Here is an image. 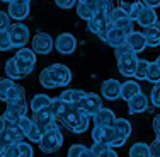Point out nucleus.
<instances>
[{
  "mask_svg": "<svg viewBox=\"0 0 160 157\" xmlns=\"http://www.w3.org/2000/svg\"><path fill=\"white\" fill-rule=\"evenodd\" d=\"M5 128H7V120L3 116H0V133L5 132Z\"/></svg>",
  "mask_w": 160,
  "mask_h": 157,
  "instance_id": "obj_53",
  "label": "nucleus"
},
{
  "mask_svg": "<svg viewBox=\"0 0 160 157\" xmlns=\"http://www.w3.org/2000/svg\"><path fill=\"white\" fill-rule=\"evenodd\" d=\"M5 135L9 137V140L12 144H21L26 139L24 130L21 128L19 121H7V128H5Z\"/></svg>",
  "mask_w": 160,
  "mask_h": 157,
  "instance_id": "obj_18",
  "label": "nucleus"
},
{
  "mask_svg": "<svg viewBox=\"0 0 160 157\" xmlns=\"http://www.w3.org/2000/svg\"><path fill=\"white\" fill-rule=\"evenodd\" d=\"M142 2L145 3V5H148V7H160V0H142Z\"/></svg>",
  "mask_w": 160,
  "mask_h": 157,
  "instance_id": "obj_52",
  "label": "nucleus"
},
{
  "mask_svg": "<svg viewBox=\"0 0 160 157\" xmlns=\"http://www.w3.org/2000/svg\"><path fill=\"white\" fill-rule=\"evenodd\" d=\"M97 10V2L94 0H89V2H77V14L80 19L83 21H90L92 16Z\"/></svg>",
  "mask_w": 160,
  "mask_h": 157,
  "instance_id": "obj_21",
  "label": "nucleus"
},
{
  "mask_svg": "<svg viewBox=\"0 0 160 157\" xmlns=\"http://www.w3.org/2000/svg\"><path fill=\"white\" fill-rule=\"evenodd\" d=\"M147 80L152 84H160V67L155 62H150V67H148L147 72Z\"/></svg>",
  "mask_w": 160,
  "mask_h": 157,
  "instance_id": "obj_34",
  "label": "nucleus"
},
{
  "mask_svg": "<svg viewBox=\"0 0 160 157\" xmlns=\"http://www.w3.org/2000/svg\"><path fill=\"white\" fill-rule=\"evenodd\" d=\"M5 74H7V77H10L12 80H21V79H24V75H22L21 70L17 68L16 58H10L9 62L5 63Z\"/></svg>",
  "mask_w": 160,
  "mask_h": 157,
  "instance_id": "obj_31",
  "label": "nucleus"
},
{
  "mask_svg": "<svg viewBox=\"0 0 160 157\" xmlns=\"http://www.w3.org/2000/svg\"><path fill=\"white\" fill-rule=\"evenodd\" d=\"M12 48V41H10L9 29L7 31H0V51H9Z\"/></svg>",
  "mask_w": 160,
  "mask_h": 157,
  "instance_id": "obj_37",
  "label": "nucleus"
},
{
  "mask_svg": "<svg viewBox=\"0 0 160 157\" xmlns=\"http://www.w3.org/2000/svg\"><path fill=\"white\" fill-rule=\"evenodd\" d=\"M38 145H39V150H43L44 154H53V152L60 150V147L63 145V133L60 126L44 133Z\"/></svg>",
  "mask_w": 160,
  "mask_h": 157,
  "instance_id": "obj_2",
  "label": "nucleus"
},
{
  "mask_svg": "<svg viewBox=\"0 0 160 157\" xmlns=\"http://www.w3.org/2000/svg\"><path fill=\"white\" fill-rule=\"evenodd\" d=\"M49 68L53 70V74H55L56 80H58V86H60V87L68 86V84H70V80H72V72H70V68H68L67 65H63V63H53Z\"/></svg>",
  "mask_w": 160,
  "mask_h": 157,
  "instance_id": "obj_17",
  "label": "nucleus"
},
{
  "mask_svg": "<svg viewBox=\"0 0 160 157\" xmlns=\"http://www.w3.org/2000/svg\"><path fill=\"white\" fill-rule=\"evenodd\" d=\"M28 113V104L26 101H19V102H7V109L3 111L2 116L7 121H19V118L26 116Z\"/></svg>",
  "mask_w": 160,
  "mask_h": 157,
  "instance_id": "obj_10",
  "label": "nucleus"
},
{
  "mask_svg": "<svg viewBox=\"0 0 160 157\" xmlns=\"http://www.w3.org/2000/svg\"><path fill=\"white\" fill-rule=\"evenodd\" d=\"M140 92H142V86H140V82H136V80L129 79L126 82L121 84V99H124L126 102Z\"/></svg>",
  "mask_w": 160,
  "mask_h": 157,
  "instance_id": "obj_20",
  "label": "nucleus"
},
{
  "mask_svg": "<svg viewBox=\"0 0 160 157\" xmlns=\"http://www.w3.org/2000/svg\"><path fill=\"white\" fill-rule=\"evenodd\" d=\"M9 34H10V41H12V48H24L26 43L29 41V28L22 22L12 24L9 28Z\"/></svg>",
  "mask_w": 160,
  "mask_h": 157,
  "instance_id": "obj_6",
  "label": "nucleus"
},
{
  "mask_svg": "<svg viewBox=\"0 0 160 157\" xmlns=\"http://www.w3.org/2000/svg\"><path fill=\"white\" fill-rule=\"evenodd\" d=\"M133 22H135V21H131V19L126 16V17L119 19V21H116V22H114V26H116V28H119L121 31L128 36V34H131L133 31H135V29H133Z\"/></svg>",
  "mask_w": 160,
  "mask_h": 157,
  "instance_id": "obj_35",
  "label": "nucleus"
},
{
  "mask_svg": "<svg viewBox=\"0 0 160 157\" xmlns=\"http://www.w3.org/2000/svg\"><path fill=\"white\" fill-rule=\"evenodd\" d=\"M55 48L60 55H72L77 50V39L70 33H62L55 39Z\"/></svg>",
  "mask_w": 160,
  "mask_h": 157,
  "instance_id": "obj_8",
  "label": "nucleus"
},
{
  "mask_svg": "<svg viewBox=\"0 0 160 157\" xmlns=\"http://www.w3.org/2000/svg\"><path fill=\"white\" fill-rule=\"evenodd\" d=\"M128 155H129V157H152L150 145L143 144V142H136V144L131 145Z\"/></svg>",
  "mask_w": 160,
  "mask_h": 157,
  "instance_id": "obj_28",
  "label": "nucleus"
},
{
  "mask_svg": "<svg viewBox=\"0 0 160 157\" xmlns=\"http://www.w3.org/2000/svg\"><path fill=\"white\" fill-rule=\"evenodd\" d=\"M36 55H38V53L36 51H34V50L32 48H19L17 50V58H21V60H24V62H28V63H32V65H36Z\"/></svg>",
  "mask_w": 160,
  "mask_h": 157,
  "instance_id": "obj_32",
  "label": "nucleus"
},
{
  "mask_svg": "<svg viewBox=\"0 0 160 157\" xmlns=\"http://www.w3.org/2000/svg\"><path fill=\"white\" fill-rule=\"evenodd\" d=\"M31 48L38 55H48L55 48V39L48 33H38L31 41Z\"/></svg>",
  "mask_w": 160,
  "mask_h": 157,
  "instance_id": "obj_7",
  "label": "nucleus"
},
{
  "mask_svg": "<svg viewBox=\"0 0 160 157\" xmlns=\"http://www.w3.org/2000/svg\"><path fill=\"white\" fill-rule=\"evenodd\" d=\"M19 101H26V89L19 84H14L10 87V91L7 92L5 102H19Z\"/></svg>",
  "mask_w": 160,
  "mask_h": 157,
  "instance_id": "obj_27",
  "label": "nucleus"
},
{
  "mask_svg": "<svg viewBox=\"0 0 160 157\" xmlns=\"http://www.w3.org/2000/svg\"><path fill=\"white\" fill-rule=\"evenodd\" d=\"M155 63H157V65H158V67H160V56H158V58H157V60H155Z\"/></svg>",
  "mask_w": 160,
  "mask_h": 157,
  "instance_id": "obj_55",
  "label": "nucleus"
},
{
  "mask_svg": "<svg viewBox=\"0 0 160 157\" xmlns=\"http://www.w3.org/2000/svg\"><path fill=\"white\" fill-rule=\"evenodd\" d=\"M157 139H158V140H160V133H158V135H157Z\"/></svg>",
  "mask_w": 160,
  "mask_h": 157,
  "instance_id": "obj_57",
  "label": "nucleus"
},
{
  "mask_svg": "<svg viewBox=\"0 0 160 157\" xmlns=\"http://www.w3.org/2000/svg\"><path fill=\"white\" fill-rule=\"evenodd\" d=\"M108 24H109V16L108 14H102V12H99V10H96V14L92 16V19L87 21V29H89L92 34H97L99 36V34L108 28Z\"/></svg>",
  "mask_w": 160,
  "mask_h": 157,
  "instance_id": "obj_12",
  "label": "nucleus"
},
{
  "mask_svg": "<svg viewBox=\"0 0 160 157\" xmlns=\"http://www.w3.org/2000/svg\"><path fill=\"white\" fill-rule=\"evenodd\" d=\"M136 22H138L142 28H148V26H153L155 22H158V16H157V12H155L153 7H148V5H145V3H143L142 10H140V16H138V19H136Z\"/></svg>",
  "mask_w": 160,
  "mask_h": 157,
  "instance_id": "obj_13",
  "label": "nucleus"
},
{
  "mask_svg": "<svg viewBox=\"0 0 160 157\" xmlns=\"http://www.w3.org/2000/svg\"><path fill=\"white\" fill-rule=\"evenodd\" d=\"M2 157H21V149H19V144H10L9 147H5L2 150Z\"/></svg>",
  "mask_w": 160,
  "mask_h": 157,
  "instance_id": "obj_39",
  "label": "nucleus"
},
{
  "mask_svg": "<svg viewBox=\"0 0 160 157\" xmlns=\"http://www.w3.org/2000/svg\"><path fill=\"white\" fill-rule=\"evenodd\" d=\"M150 152H152V157H160V140L158 139H155L150 144Z\"/></svg>",
  "mask_w": 160,
  "mask_h": 157,
  "instance_id": "obj_49",
  "label": "nucleus"
},
{
  "mask_svg": "<svg viewBox=\"0 0 160 157\" xmlns=\"http://www.w3.org/2000/svg\"><path fill=\"white\" fill-rule=\"evenodd\" d=\"M99 157H118V152L114 150L112 147H109L108 150L104 152V154H102V155H99Z\"/></svg>",
  "mask_w": 160,
  "mask_h": 157,
  "instance_id": "obj_51",
  "label": "nucleus"
},
{
  "mask_svg": "<svg viewBox=\"0 0 160 157\" xmlns=\"http://www.w3.org/2000/svg\"><path fill=\"white\" fill-rule=\"evenodd\" d=\"M67 157H94V154L90 152V149H87L85 145L82 144H75L70 147Z\"/></svg>",
  "mask_w": 160,
  "mask_h": 157,
  "instance_id": "obj_30",
  "label": "nucleus"
},
{
  "mask_svg": "<svg viewBox=\"0 0 160 157\" xmlns=\"http://www.w3.org/2000/svg\"><path fill=\"white\" fill-rule=\"evenodd\" d=\"M101 96L108 101H118L121 97V82L116 79H108L101 86Z\"/></svg>",
  "mask_w": 160,
  "mask_h": 157,
  "instance_id": "obj_9",
  "label": "nucleus"
},
{
  "mask_svg": "<svg viewBox=\"0 0 160 157\" xmlns=\"http://www.w3.org/2000/svg\"><path fill=\"white\" fill-rule=\"evenodd\" d=\"M126 44L135 53H142V51H145V48L148 46L147 39H145V34L138 33V31H133L131 34H128L126 36Z\"/></svg>",
  "mask_w": 160,
  "mask_h": 157,
  "instance_id": "obj_16",
  "label": "nucleus"
},
{
  "mask_svg": "<svg viewBox=\"0 0 160 157\" xmlns=\"http://www.w3.org/2000/svg\"><path fill=\"white\" fill-rule=\"evenodd\" d=\"M148 67H150V62L148 60H138V65H136V70H135V77L136 80H147V72Z\"/></svg>",
  "mask_w": 160,
  "mask_h": 157,
  "instance_id": "obj_33",
  "label": "nucleus"
},
{
  "mask_svg": "<svg viewBox=\"0 0 160 157\" xmlns=\"http://www.w3.org/2000/svg\"><path fill=\"white\" fill-rule=\"evenodd\" d=\"M60 123L67 130H70L72 133H83L90 126V116L82 113V111H78L77 108H73L70 104V109L67 111V114L63 116V120Z\"/></svg>",
  "mask_w": 160,
  "mask_h": 157,
  "instance_id": "obj_1",
  "label": "nucleus"
},
{
  "mask_svg": "<svg viewBox=\"0 0 160 157\" xmlns=\"http://www.w3.org/2000/svg\"><path fill=\"white\" fill-rule=\"evenodd\" d=\"M39 82H41V86H43L44 89H56V87H60L58 86V80H56L55 74H53V70L49 67L44 68V70H41Z\"/></svg>",
  "mask_w": 160,
  "mask_h": 157,
  "instance_id": "obj_24",
  "label": "nucleus"
},
{
  "mask_svg": "<svg viewBox=\"0 0 160 157\" xmlns=\"http://www.w3.org/2000/svg\"><path fill=\"white\" fill-rule=\"evenodd\" d=\"M150 101L155 108H160V84H153V89L150 92Z\"/></svg>",
  "mask_w": 160,
  "mask_h": 157,
  "instance_id": "obj_41",
  "label": "nucleus"
},
{
  "mask_svg": "<svg viewBox=\"0 0 160 157\" xmlns=\"http://www.w3.org/2000/svg\"><path fill=\"white\" fill-rule=\"evenodd\" d=\"M14 80L10 77H2L0 79V101H5L7 99V92L10 91V87L14 86Z\"/></svg>",
  "mask_w": 160,
  "mask_h": 157,
  "instance_id": "obj_36",
  "label": "nucleus"
},
{
  "mask_svg": "<svg viewBox=\"0 0 160 157\" xmlns=\"http://www.w3.org/2000/svg\"><path fill=\"white\" fill-rule=\"evenodd\" d=\"M10 16L5 10H0V31H7L10 28Z\"/></svg>",
  "mask_w": 160,
  "mask_h": 157,
  "instance_id": "obj_43",
  "label": "nucleus"
},
{
  "mask_svg": "<svg viewBox=\"0 0 160 157\" xmlns=\"http://www.w3.org/2000/svg\"><path fill=\"white\" fill-rule=\"evenodd\" d=\"M12 2H19V3H29L31 0H12Z\"/></svg>",
  "mask_w": 160,
  "mask_h": 157,
  "instance_id": "obj_54",
  "label": "nucleus"
},
{
  "mask_svg": "<svg viewBox=\"0 0 160 157\" xmlns=\"http://www.w3.org/2000/svg\"><path fill=\"white\" fill-rule=\"evenodd\" d=\"M19 149H21V157H32L34 155L32 147L29 144H26V142H21V144H19Z\"/></svg>",
  "mask_w": 160,
  "mask_h": 157,
  "instance_id": "obj_45",
  "label": "nucleus"
},
{
  "mask_svg": "<svg viewBox=\"0 0 160 157\" xmlns=\"http://www.w3.org/2000/svg\"><path fill=\"white\" fill-rule=\"evenodd\" d=\"M26 139H29L31 142H36V144H39V140L43 139V133H41V130L38 128V125L34 123V126L31 128V132L28 133V135H26Z\"/></svg>",
  "mask_w": 160,
  "mask_h": 157,
  "instance_id": "obj_42",
  "label": "nucleus"
},
{
  "mask_svg": "<svg viewBox=\"0 0 160 157\" xmlns=\"http://www.w3.org/2000/svg\"><path fill=\"white\" fill-rule=\"evenodd\" d=\"M72 106L77 108L78 111H82V113L89 114V116L92 118L94 114L102 108V99H101V96H97L94 92H87L82 97V101H78L77 104H72Z\"/></svg>",
  "mask_w": 160,
  "mask_h": 157,
  "instance_id": "obj_3",
  "label": "nucleus"
},
{
  "mask_svg": "<svg viewBox=\"0 0 160 157\" xmlns=\"http://www.w3.org/2000/svg\"><path fill=\"white\" fill-rule=\"evenodd\" d=\"M9 16L10 19L16 21H22L29 16V3H19V2H10L9 3Z\"/></svg>",
  "mask_w": 160,
  "mask_h": 157,
  "instance_id": "obj_22",
  "label": "nucleus"
},
{
  "mask_svg": "<svg viewBox=\"0 0 160 157\" xmlns=\"http://www.w3.org/2000/svg\"><path fill=\"white\" fill-rule=\"evenodd\" d=\"M142 5H143V3L140 2V3H136V5H133L131 9H129L128 17L131 19V21H136V19H138V16H140V10H142Z\"/></svg>",
  "mask_w": 160,
  "mask_h": 157,
  "instance_id": "obj_47",
  "label": "nucleus"
},
{
  "mask_svg": "<svg viewBox=\"0 0 160 157\" xmlns=\"http://www.w3.org/2000/svg\"><path fill=\"white\" fill-rule=\"evenodd\" d=\"M49 108L53 109V114H55V118L58 121H62L63 120V116L65 114H67V111L70 109V104H68V102H65L62 97H53L51 99V104H49Z\"/></svg>",
  "mask_w": 160,
  "mask_h": 157,
  "instance_id": "obj_23",
  "label": "nucleus"
},
{
  "mask_svg": "<svg viewBox=\"0 0 160 157\" xmlns=\"http://www.w3.org/2000/svg\"><path fill=\"white\" fill-rule=\"evenodd\" d=\"M108 149H109V145L104 144V142H94V145L90 147V152L94 154V157H99V155L104 154Z\"/></svg>",
  "mask_w": 160,
  "mask_h": 157,
  "instance_id": "obj_40",
  "label": "nucleus"
},
{
  "mask_svg": "<svg viewBox=\"0 0 160 157\" xmlns=\"http://www.w3.org/2000/svg\"><path fill=\"white\" fill-rule=\"evenodd\" d=\"M143 34H145V39H147V44L150 48L160 46V21L155 22L153 26L143 28Z\"/></svg>",
  "mask_w": 160,
  "mask_h": 157,
  "instance_id": "obj_19",
  "label": "nucleus"
},
{
  "mask_svg": "<svg viewBox=\"0 0 160 157\" xmlns=\"http://www.w3.org/2000/svg\"><path fill=\"white\" fill-rule=\"evenodd\" d=\"M142 0H118V3H119V7L124 10V12H129V9H131L133 5H136V3H140Z\"/></svg>",
  "mask_w": 160,
  "mask_h": 157,
  "instance_id": "obj_46",
  "label": "nucleus"
},
{
  "mask_svg": "<svg viewBox=\"0 0 160 157\" xmlns=\"http://www.w3.org/2000/svg\"><path fill=\"white\" fill-rule=\"evenodd\" d=\"M2 2H7V3H10V2H12V0H2Z\"/></svg>",
  "mask_w": 160,
  "mask_h": 157,
  "instance_id": "obj_56",
  "label": "nucleus"
},
{
  "mask_svg": "<svg viewBox=\"0 0 160 157\" xmlns=\"http://www.w3.org/2000/svg\"><path fill=\"white\" fill-rule=\"evenodd\" d=\"M112 128L116 130L118 133H119V135H123V137H128L131 135V123H129V121L126 120V118H118L116 120V123L112 125Z\"/></svg>",
  "mask_w": 160,
  "mask_h": 157,
  "instance_id": "obj_29",
  "label": "nucleus"
},
{
  "mask_svg": "<svg viewBox=\"0 0 160 157\" xmlns=\"http://www.w3.org/2000/svg\"><path fill=\"white\" fill-rule=\"evenodd\" d=\"M97 10L99 12H102V14H111L112 10H114V3H112V0H97Z\"/></svg>",
  "mask_w": 160,
  "mask_h": 157,
  "instance_id": "obj_38",
  "label": "nucleus"
},
{
  "mask_svg": "<svg viewBox=\"0 0 160 157\" xmlns=\"http://www.w3.org/2000/svg\"><path fill=\"white\" fill-rule=\"evenodd\" d=\"M116 120H118L116 114H114L109 108H101L92 116L94 125H99V126H112L114 123H116Z\"/></svg>",
  "mask_w": 160,
  "mask_h": 157,
  "instance_id": "obj_15",
  "label": "nucleus"
},
{
  "mask_svg": "<svg viewBox=\"0 0 160 157\" xmlns=\"http://www.w3.org/2000/svg\"><path fill=\"white\" fill-rule=\"evenodd\" d=\"M99 38H101V41L108 43L109 46H112V48H118L119 44L126 43V34L121 31L119 28H116L114 24H111V22L108 24V28H106L104 31L99 34Z\"/></svg>",
  "mask_w": 160,
  "mask_h": 157,
  "instance_id": "obj_4",
  "label": "nucleus"
},
{
  "mask_svg": "<svg viewBox=\"0 0 160 157\" xmlns=\"http://www.w3.org/2000/svg\"><path fill=\"white\" fill-rule=\"evenodd\" d=\"M87 92L82 91V89H67V91H63V92L60 94V97H62L65 102H68V104H77L78 101H82V97Z\"/></svg>",
  "mask_w": 160,
  "mask_h": 157,
  "instance_id": "obj_25",
  "label": "nucleus"
},
{
  "mask_svg": "<svg viewBox=\"0 0 160 157\" xmlns=\"http://www.w3.org/2000/svg\"><path fill=\"white\" fill-rule=\"evenodd\" d=\"M19 125H21V128L24 130V133L28 135V133L31 132V128L34 126V121H32V118H29V116H22V118H19Z\"/></svg>",
  "mask_w": 160,
  "mask_h": 157,
  "instance_id": "obj_44",
  "label": "nucleus"
},
{
  "mask_svg": "<svg viewBox=\"0 0 160 157\" xmlns=\"http://www.w3.org/2000/svg\"><path fill=\"white\" fill-rule=\"evenodd\" d=\"M77 2L78 0H55V3L60 7V9H72V7H75Z\"/></svg>",
  "mask_w": 160,
  "mask_h": 157,
  "instance_id": "obj_48",
  "label": "nucleus"
},
{
  "mask_svg": "<svg viewBox=\"0 0 160 157\" xmlns=\"http://www.w3.org/2000/svg\"><path fill=\"white\" fill-rule=\"evenodd\" d=\"M49 104H51V97H49V96H46V94H36L31 99V102H29V109H31L32 113H36V111H39L43 108H48Z\"/></svg>",
  "mask_w": 160,
  "mask_h": 157,
  "instance_id": "obj_26",
  "label": "nucleus"
},
{
  "mask_svg": "<svg viewBox=\"0 0 160 157\" xmlns=\"http://www.w3.org/2000/svg\"><path fill=\"white\" fill-rule=\"evenodd\" d=\"M114 137H116V130L112 126L94 125V128H92V140L94 142H104V144H108L111 147L114 142Z\"/></svg>",
  "mask_w": 160,
  "mask_h": 157,
  "instance_id": "obj_11",
  "label": "nucleus"
},
{
  "mask_svg": "<svg viewBox=\"0 0 160 157\" xmlns=\"http://www.w3.org/2000/svg\"><path fill=\"white\" fill-rule=\"evenodd\" d=\"M148 104H150V101H148V96H145L143 92L136 94L135 97H131L128 101V111L131 114H136V113H145V111L148 109Z\"/></svg>",
  "mask_w": 160,
  "mask_h": 157,
  "instance_id": "obj_14",
  "label": "nucleus"
},
{
  "mask_svg": "<svg viewBox=\"0 0 160 157\" xmlns=\"http://www.w3.org/2000/svg\"><path fill=\"white\" fill-rule=\"evenodd\" d=\"M0 157H2V149H0Z\"/></svg>",
  "mask_w": 160,
  "mask_h": 157,
  "instance_id": "obj_58",
  "label": "nucleus"
},
{
  "mask_svg": "<svg viewBox=\"0 0 160 157\" xmlns=\"http://www.w3.org/2000/svg\"><path fill=\"white\" fill-rule=\"evenodd\" d=\"M118 60V68H119V74L124 77H133L136 70V65H138V55L135 51H128L124 55H121Z\"/></svg>",
  "mask_w": 160,
  "mask_h": 157,
  "instance_id": "obj_5",
  "label": "nucleus"
},
{
  "mask_svg": "<svg viewBox=\"0 0 160 157\" xmlns=\"http://www.w3.org/2000/svg\"><path fill=\"white\" fill-rule=\"evenodd\" d=\"M152 126H153V130H155V133H160V114H157V116L153 118V123H152Z\"/></svg>",
  "mask_w": 160,
  "mask_h": 157,
  "instance_id": "obj_50",
  "label": "nucleus"
}]
</instances>
